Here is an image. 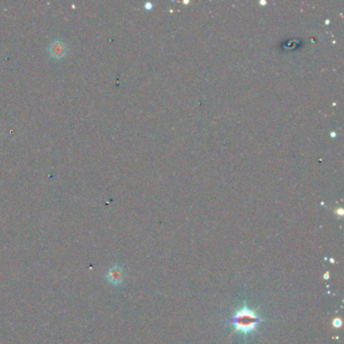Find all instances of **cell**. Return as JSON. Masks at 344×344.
Returning a JSON list of instances; mask_svg holds the SVG:
<instances>
[{
    "label": "cell",
    "mask_w": 344,
    "mask_h": 344,
    "mask_svg": "<svg viewBox=\"0 0 344 344\" xmlns=\"http://www.w3.org/2000/svg\"><path fill=\"white\" fill-rule=\"evenodd\" d=\"M333 325H334V327L339 328V327L341 326V320H340V319H335V320L333 321Z\"/></svg>",
    "instance_id": "4"
},
{
    "label": "cell",
    "mask_w": 344,
    "mask_h": 344,
    "mask_svg": "<svg viewBox=\"0 0 344 344\" xmlns=\"http://www.w3.org/2000/svg\"><path fill=\"white\" fill-rule=\"evenodd\" d=\"M262 322V317L254 310L248 308L246 303L243 308L237 309L231 318L230 323L235 332H239L245 337L257 331L258 326Z\"/></svg>",
    "instance_id": "1"
},
{
    "label": "cell",
    "mask_w": 344,
    "mask_h": 344,
    "mask_svg": "<svg viewBox=\"0 0 344 344\" xmlns=\"http://www.w3.org/2000/svg\"><path fill=\"white\" fill-rule=\"evenodd\" d=\"M107 281L113 286H120L123 282L124 272L122 266L119 264H114L108 270L106 274Z\"/></svg>",
    "instance_id": "2"
},
{
    "label": "cell",
    "mask_w": 344,
    "mask_h": 344,
    "mask_svg": "<svg viewBox=\"0 0 344 344\" xmlns=\"http://www.w3.org/2000/svg\"><path fill=\"white\" fill-rule=\"evenodd\" d=\"M49 50H50V54H52V56L54 58L59 59L65 55V53L67 52V48H66V45L62 43L61 41H55L50 44Z\"/></svg>",
    "instance_id": "3"
}]
</instances>
